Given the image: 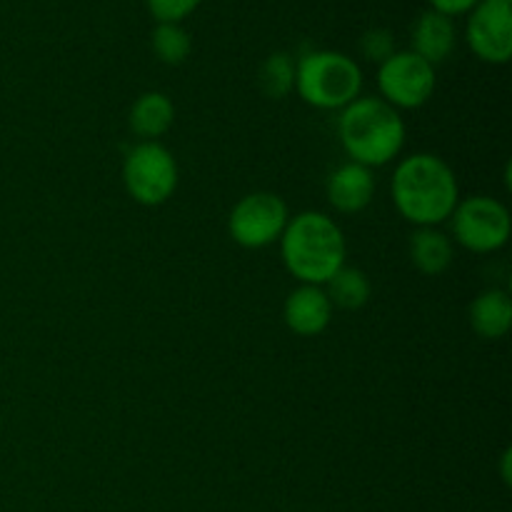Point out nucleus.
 Listing matches in <instances>:
<instances>
[{
  "label": "nucleus",
  "instance_id": "f257e3e1",
  "mask_svg": "<svg viewBox=\"0 0 512 512\" xmlns=\"http://www.w3.org/2000/svg\"><path fill=\"white\" fill-rule=\"evenodd\" d=\"M390 190L398 213L418 228H438L450 220L460 203L453 168L433 153H415L400 160Z\"/></svg>",
  "mask_w": 512,
  "mask_h": 512
},
{
  "label": "nucleus",
  "instance_id": "f03ea898",
  "mask_svg": "<svg viewBox=\"0 0 512 512\" xmlns=\"http://www.w3.org/2000/svg\"><path fill=\"white\" fill-rule=\"evenodd\" d=\"M278 243L285 268L300 285L323 288L348 258V243L340 225L318 210H305L290 218Z\"/></svg>",
  "mask_w": 512,
  "mask_h": 512
},
{
  "label": "nucleus",
  "instance_id": "7ed1b4c3",
  "mask_svg": "<svg viewBox=\"0 0 512 512\" xmlns=\"http://www.w3.org/2000/svg\"><path fill=\"white\" fill-rule=\"evenodd\" d=\"M338 135L348 158L373 170L398 158L405 145V123L383 98L360 95L340 110Z\"/></svg>",
  "mask_w": 512,
  "mask_h": 512
},
{
  "label": "nucleus",
  "instance_id": "20e7f679",
  "mask_svg": "<svg viewBox=\"0 0 512 512\" xmlns=\"http://www.w3.org/2000/svg\"><path fill=\"white\" fill-rule=\"evenodd\" d=\"M295 90L318 110H343L360 98L363 70L338 50H310L295 63Z\"/></svg>",
  "mask_w": 512,
  "mask_h": 512
},
{
  "label": "nucleus",
  "instance_id": "39448f33",
  "mask_svg": "<svg viewBox=\"0 0 512 512\" xmlns=\"http://www.w3.org/2000/svg\"><path fill=\"white\" fill-rule=\"evenodd\" d=\"M178 180V160L158 140H140L125 155L123 185L138 205L158 208L168 203L178 190Z\"/></svg>",
  "mask_w": 512,
  "mask_h": 512
},
{
  "label": "nucleus",
  "instance_id": "423d86ee",
  "mask_svg": "<svg viewBox=\"0 0 512 512\" xmlns=\"http://www.w3.org/2000/svg\"><path fill=\"white\" fill-rule=\"evenodd\" d=\"M450 220H453L455 243L463 245L470 253H495L505 248L510 238V210L490 195H473V198L460 200Z\"/></svg>",
  "mask_w": 512,
  "mask_h": 512
},
{
  "label": "nucleus",
  "instance_id": "0eeeda50",
  "mask_svg": "<svg viewBox=\"0 0 512 512\" xmlns=\"http://www.w3.org/2000/svg\"><path fill=\"white\" fill-rule=\"evenodd\" d=\"M288 205L275 193H248L233 205L228 215V233L240 248L260 250L278 243L288 225Z\"/></svg>",
  "mask_w": 512,
  "mask_h": 512
},
{
  "label": "nucleus",
  "instance_id": "6e6552de",
  "mask_svg": "<svg viewBox=\"0 0 512 512\" xmlns=\"http://www.w3.org/2000/svg\"><path fill=\"white\" fill-rule=\"evenodd\" d=\"M435 68L413 50H395L378 68L380 98L395 110L423 108L435 93Z\"/></svg>",
  "mask_w": 512,
  "mask_h": 512
},
{
  "label": "nucleus",
  "instance_id": "1a4fd4ad",
  "mask_svg": "<svg viewBox=\"0 0 512 512\" xmlns=\"http://www.w3.org/2000/svg\"><path fill=\"white\" fill-rule=\"evenodd\" d=\"M465 40L483 63H508L512 58V3L480 0L470 10Z\"/></svg>",
  "mask_w": 512,
  "mask_h": 512
},
{
  "label": "nucleus",
  "instance_id": "9d476101",
  "mask_svg": "<svg viewBox=\"0 0 512 512\" xmlns=\"http://www.w3.org/2000/svg\"><path fill=\"white\" fill-rule=\"evenodd\" d=\"M283 318L295 335L315 338L328 330L333 320V305L320 285H298L285 300Z\"/></svg>",
  "mask_w": 512,
  "mask_h": 512
},
{
  "label": "nucleus",
  "instance_id": "9b49d317",
  "mask_svg": "<svg viewBox=\"0 0 512 512\" xmlns=\"http://www.w3.org/2000/svg\"><path fill=\"white\" fill-rule=\"evenodd\" d=\"M325 195H328V203L333 205L338 213H345V215L360 213V210H365L370 203H373V195H375L373 170L348 160V163H343L340 168H335L333 173L328 175Z\"/></svg>",
  "mask_w": 512,
  "mask_h": 512
},
{
  "label": "nucleus",
  "instance_id": "f8f14e48",
  "mask_svg": "<svg viewBox=\"0 0 512 512\" xmlns=\"http://www.w3.org/2000/svg\"><path fill=\"white\" fill-rule=\"evenodd\" d=\"M455 40H458V33H455L453 18L438 13V10H428L420 15L410 30V50L428 60L433 68L453 53Z\"/></svg>",
  "mask_w": 512,
  "mask_h": 512
},
{
  "label": "nucleus",
  "instance_id": "ddd939ff",
  "mask_svg": "<svg viewBox=\"0 0 512 512\" xmlns=\"http://www.w3.org/2000/svg\"><path fill=\"white\" fill-rule=\"evenodd\" d=\"M470 325L485 340H500L512 328V300L508 290H483L470 305Z\"/></svg>",
  "mask_w": 512,
  "mask_h": 512
},
{
  "label": "nucleus",
  "instance_id": "4468645a",
  "mask_svg": "<svg viewBox=\"0 0 512 512\" xmlns=\"http://www.w3.org/2000/svg\"><path fill=\"white\" fill-rule=\"evenodd\" d=\"M128 123L138 138L143 140L163 138L175 123L173 100H170L165 93H160V90H148V93H143L133 103Z\"/></svg>",
  "mask_w": 512,
  "mask_h": 512
},
{
  "label": "nucleus",
  "instance_id": "2eb2a0df",
  "mask_svg": "<svg viewBox=\"0 0 512 512\" xmlns=\"http://www.w3.org/2000/svg\"><path fill=\"white\" fill-rule=\"evenodd\" d=\"M453 258V240L438 228H418V233L410 238V260L423 275H443L453 265Z\"/></svg>",
  "mask_w": 512,
  "mask_h": 512
},
{
  "label": "nucleus",
  "instance_id": "dca6fc26",
  "mask_svg": "<svg viewBox=\"0 0 512 512\" xmlns=\"http://www.w3.org/2000/svg\"><path fill=\"white\" fill-rule=\"evenodd\" d=\"M323 290L325 295H328L330 305H338V308L343 310H358L370 300L373 285H370L368 275H365L363 270L343 265V268L325 283Z\"/></svg>",
  "mask_w": 512,
  "mask_h": 512
},
{
  "label": "nucleus",
  "instance_id": "f3484780",
  "mask_svg": "<svg viewBox=\"0 0 512 512\" xmlns=\"http://www.w3.org/2000/svg\"><path fill=\"white\" fill-rule=\"evenodd\" d=\"M260 90L268 98L283 100L295 90V60L288 53H273L263 60L258 73Z\"/></svg>",
  "mask_w": 512,
  "mask_h": 512
},
{
  "label": "nucleus",
  "instance_id": "a211bd4d",
  "mask_svg": "<svg viewBox=\"0 0 512 512\" xmlns=\"http://www.w3.org/2000/svg\"><path fill=\"white\" fill-rule=\"evenodd\" d=\"M153 53L158 55L160 63L165 65H180L188 60L190 50H193V40H190L188 30L180 23H158L153 30Z\"/></svg>",
  "mask_w": 512,
  "mask_h": 512
},
{
  "label": "nucleus",
  "instance_id": "6ab92c4d",
  "mask_svg": "<svg viewBox=\"0 0 512 512\" xmlns=\"http://www.w3.org/2000/svg\"><path fill=\"white\" fill-rule=\"evenodd\" d=\"M203 0H145L150 15L158 23H180L198 10Z\"/></svg>",
  "mask_w": 512,
  "mask_h": 512
},
{
  "label": "nucleus",
  "instance_id": "aec40b11",
  "mask_svg": "<svg viewBox=\"0 0 512 512\" xmlns=\"http://www.w3.org/2000/svg\"><path fill=\"white\" fill-rule=\"evenodd\" d=\"M360 50L368 60H375V63H383L390 55L395 53V38L390 30L385 28H373L363 35L360 40Z\"/></svg>",
  "mask_w": 512,
  "mask_h": 512
},
{
  "label": "nucleus",
  "instance_id": "412c9836",
  "mask_svg": "<svg viewBox=\"0 0 512 512\" xmlns=\"http://www.w3.org/2000/svg\"><path fill=\"white\" fill-rule=\"evenodd\" d=\"M433 8L430 10H438V13L448 15V18H453V15H463V13H470V10L475 8V5L480 3V0H428Z\"/></svg>",
  "mask_w": 512,
  "mask_h": 512
},
{
  "label": "nucleus",
  "instance_id": "4be33fe9",
  "mask_svg": "<svg viewBox=\"0 0 512 512\" xmlns=\"http://www.w3.org/2000/svg\"><path fill=\"white\" fill-rule=\"evenodd\" d=\"M503 480L505 485H510V450L503 453Z\"/></svg>",
  "mask_w": 512,
  "mask_h": 512
},
{
  "label": "nucleus",
  "instance_id": "5701e85b",
  "mask_svg": "<svg viewBox=\"0 0 512 512\" xmlns=\"http://www.w3.org/2000/svg\"><path fill=\"white\" fill-rule=\"evenodd\" d=\"M503 3H512V0H503Z\"/></svg>",
  "mask_w": 512,
  "mask_h": 512
}]
</instances>
